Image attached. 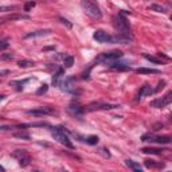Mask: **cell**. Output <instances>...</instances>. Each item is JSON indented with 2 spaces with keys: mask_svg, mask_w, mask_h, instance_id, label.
<instances>
[{
  "mask_svg": "<svg viewBox=\"0 0 172 172\" xmlns=\"http://www.w3.org/2000/svg\"><path fill=\"white\" fill-rule=\"evenodd\" d=\"M112 20H113V26H114V29L118 31L117 34H121V35H125V36H129V38H132L129 23H128L126 18L124 16V14L114 15L113 19H112Z\"/></svg>",
  "mask_w": 172,
  "mask_h": 172,
  "instance_id": "obj_1",
  "label": "cell"
},
{
  "mask_svg": "<svg viewBox=\"0 0 172 172\" xmlns=\"http://www.w3.org/2000/svg\"><path fill=\"white\" fill-rule=\"evenodd\" d=\"M81 7L85 11V14L89 15V16L96 18V19H101L102 18V12L99 10V7L94 4L92 0H81Z\"/></svg>",
  "mask_w": 172,
  "mask_h": 172,
  "instance_id": "obj_2",
  "label": "cell"
},
{
  "mask_svg": "<svg viewBox=\"0 0 172 172\" xmlns=\"http://www.w3.org/2000/svg\"><path fill=\"white\" fill-rule=\"evenodd\" d=\"M51 134L58 143L62 144V145L67 147V148H73V144H71L70 139L67 137V134L65 133L63 128H51Z\"/></svg>",
  "mask_w": 172,
  "mask_h": 172,
  "instance_id": "obj_3",
  "label": "cell"
},
{
  "mask_svg": "<svg viewBox=\"0 0 172 172\" xmlns=\"http://www.w3.org/2000/svg\"><path fill=\"white\" fill-rule=\"evenodd\" d=\"M123 57V52L116 50V51H110V52H105V54H101L98 58L96 59V62H104V63L109 65L110 62H114L117 59H120Z\"/></svg>",
  "mask_w": 172,
  "mask_h": 172,
  "instance_id": "obj_4",
  "label": "cell"
},
{
  "mask_svg": "<svg viewBox=\"0 0 172 172\" xmlns=\"http://www.w3.org/2000/svg\"><path fill=\"white\" fill-rule=\"evenodd\" d=\"M171 101H172V92H168L167 94L164 97H161V98L153 99L151 104H149V106H151V108H156V109H163L167 105H170Z\"/></svg>",
  "mask_w": 172,
  "mask_h": 172,
  "instance_id": "obj_5",
  "label": "cell"
},
{
  "mask_svg": "<svg viewBox=\"0 0 172 172\" xmlns=\"http://www.w3.org/2000/svg\"><path fill=\"white\" fill-rule=\"evenodd\" d=\"M143 141L148 143H157V144H170L171 137L170 136H152V134H145L143 136Z\"/></svg>",
  "mask_w": 172,
  "mask_h": 172,
  "instance_id": "obj_6",
  "label": "cell"
},
{
  "mask_svg": "<svg viewBox=\"0 0 172 172\" xmlns=\"http://www.w3.org/2000/svg\"><path fill=\"white\" fill-rule=\"evenodd\" d=\"M62 92L66 93H74V89H76V85H74V79L71 77H63L61 85H59Z\"/></svg>",
  "mask_w": 172,
  "mask_h": 172,
  "instance_id": "obj_7",
  "label": "cell"
},
{
  "mask_svg": "<svg viewBox=\"0 0 172 172\" xmlns=\"http://www.w3.org/2000/svg\"><path fill=\"white\" fill-rule=\"evenodd\" d=\"M27 114L30 116H36V117H40V116H47V114H55V110L52 108H36V109H31V110H27Z\"/></svg>",
  "mask_w": 172,
  "mask_h": 172,
  "instance_id": "obj_8",
  "label": "cell"
},
{
  "mask_svg": "<svg viewBox=\"0 0 172 172\" xmlns=\"http://www.w3.org/2000/svg\"><path fill=\"white\" fill-rule=\"evenodd\" d=\"M93 38L98 43H112V35H109L108 32H105L102 30H97L93 34Z\"/></svg>",
  "mask_w": 172,
  "mask_h": 172,
  "instance_id": "obj_9",
  "label": "cell"
},
{
  "mask_svg": "<svg viewBox=\"0 0 172 172\" xmlns=\"http://www.w3.org/2000/svg\"><path fill=\"white\" fill-rule=\"evenodd\" d=\"M67 113L73 117H82L83 114V108L78 104H70L67 106Z\"/></svg>",
  "mask_w": 172,
  "mask_h": 172,
  "instance_id": "obj_10",
  "label": "cell"
},
{
  "mask_svg": "<svg viewBox=\"0 0 172 172\" xmlns=\"http://www.w3.org/2000/svg\"><path fill=\"white\" fill-rule=\"evenodd\" d=\"M51 30H39V31H34V32H29L24 35V39H31V38H42V36L50 35Z\"/></svg>",
  "mask_w": 172,
  "mask_h": 172,
  "instance_id": "obj_11",
  "label": "cell"
},
{
  "mask_svg": "<svg viewBox=\"0 0 172 172\" xmlns=\"http://www.w3.org/2000/svg\"><path fill=\"white\" fill-rule=\"evenodd\" d=\"M109 67L113 69V70H118V71H124V70H130V66L128 63H125V62H118L114 61V62H110L109 63Z\"/></svg>",
  "mask_w": 172,
  "mask_h": 172,
  "instance_id": "obj_12",
  "label": "cell"
},
{
  "mask_svg": "<svg viewBox=\"0 0 172 172\" xmlns=\"http://www.w3.org/2000/svg\"><path fill=\"white\" fill-rule=\"evenodd\" d=\"M63 77H65L63 69H58L57 73H54V76H52V81H51L52 86L59 87V85H61V82H62V79H63Z\"/></svg>",
  "mask_w": 172,
  "mask_h": 172,
  "instance_id": "obj_13",
  "label": "cell"
},
{
  "mask_svg": "<svg viewBox=\"0 0 172 172\" xmlns=\"http://www.w3.org/2000/svg\"><path fill=\"white\" fill-rule=\"evenodd\" d=\"M132 38L129 36H125V35H121V34H117V35L112 36V43H121V45H126L129 43Z\"/></svg>",
  "mask_w": 172,
  "mask_h": 172,
  "instance_id": "obj_14",
  "label": "cell"
},
{
  "mask_svg": "<svg viewBox=\"0 0 172 172\" xmlns=\"http://www.w3.org/2000/svg\"><path fill=\"white\" fill-rule=\"evenodd\" d=\"M155 93V90L152 89L149 85H145V86H143L141 89H140V92H139V99L140 98H143V97H147V96H151Z\"/></svg>",
  "mask_w": 172,
  "mask_h": 172,
  "instance_id": "obj_15",
  "label": "cell"
},
{
  "mask_svg": "<svg viewBox=\"0 0 172 172\" xmlns=\"http://www.w3.org/2000/svg\"><path fill=\"white\" fill-rule=\"evenodd\" d=\"M136 73H139V74H159L160 70H157V69H148V67H139V69H136Z\"/></svg>",
  "mask_w": 172,
  "mask_h": 172,
  "instance_id": "obj_16",
  "label": "cell"
},
{
  "mask_svg": "<svg viewBox=\"0 0 172 172\" xmlns=\"http://www.w3.org/2000/svg\"><path fill=\"white\" fill-rule=\"evenodd\" d=\"M125 164H126V167H129L130 170L133 171H137V172H141L143 171V167L139 164V163L133 161V160H125Z\"/></svg>",
  "mask_w": 172,
  "mask_h": 172,
  "instance_id": "obj_17",
  "label": "cell"
},
{
  "mask_svg": "<svg viewBox=\"0 0 172 172\" xmlns=\"http://www.w3.org/2000/svg\"><path fill=\"white\" fill-rule=\"evenodd\" d=\"M29 81H31V78H27V79H23V81H14V82H11V85L16 87V90H22Z\"/></svg>",
  "mask_w": 172,
  "mask_h": 172,
  "instance_id": "obj_18",
  "label": "cell"
},
{
  "mask_svg": "<svg viewBox=\"0 0 172 172\" xmlns=\"http://www.w3.org/2000/svg\"><path fill=\"white\" fill-rule=\"evenodd\" d=\"M145 167L147 168H161L163 164L161 163H156L153 160H145Z\"/></svg>",
  "mask_w": 172,
  "mask_h": 172,
  "instance_id": "obj_19",
  "label": "cell"
},
{
  "mask_svg": "<svg viewBox=\"0 0 172 172\" xmlns=\"http://www.w3.org/2000/svg\"><path fill=\"white\" fill-rule=\"evenodd\" d=\"M18 65H19V67H22V69H27V67H32L34 62L27 61V59H22V61L18 62Z\"/></svg>",
  "mask_w": 172,
  "mask_h": 172,
  "instance_id": "obj_20",
  "label": "cell"
},
{
  "mask_svg": "<svg viewBox=\"0 0 172 172\" xmlns=\"http://www.w3.org/2000/svg\"><path fill=\"white\" fill-rule=\"evenodd\" d=\"M5 20H19V19H29V16L27 15H10V16L4 18Z\"/></svg>",
  "mask_w": 172,
  "mask_h": 172,
  "instance_id": "obj_21",
  "label": "cell"
},
{
  "mask_svg": "<svg viewBox=\"0 0 172 172\" xmlns=\"http://www.w3.org/2000/svg\"><path fill=\"white\" fill-rule=\"evenodd\" d=\"M63 63H65V67H71L74 65V58L71 55H66L63 59Z\"/></svg>",
  "mask_w": 172,
  "mask_h": 172,
  "instance_id": "obj_22",
  "label": "cell"
},
{
  "mask_svg": "<svg viewBox=\"0 0 172 172\" xmlns=\"http://www.w3.org/2000/svg\"><path fill=\"white\" fill-rule=\"evenodd\" d=\"M143 153H152V155H159L161 152V149L159 148H143L141 149Z\"/></svg>",
  "mask_w": 172,
  "mask_h": 172,
  "instance_id": "obj_23",
  "label": "cell"
},
{
  "mask_svg": "<svg viewBox=\"0 0 172 172\" xmlns=\"http://www.w3.org/2000/svg\"><path fill=\"white\" fill-rule=\"evenodd\" d=\"M149 10L156 11V12H161V14H164L165 12V8L163 7V5H159V4H151L149 5Z\"/></svg>",
  "mask_w": 172,
  "mask_h": 172,
  "instance_id": "obj_24",
  "label": "cell"
},
{
  "mask_svg": "<svg viewBox=\"0 0 172 172\" xmlns=\"http://www.w3.org/2000/svg\"><path fill=\"white\" fill-rule=\"evenodd\" d=\"M98 137L97 136H89V137H86L85 139V141L87 144H90V145H96V144H98Z\"/></svg>",
  "mask_w": 172,
  "mask_h": 172,
  "instance_id": "obj_25",
  "label": "cell"
},
{
  "mask_svg": "<svg viewBox=\"0 0 172 172\" xmlns=\"http://www.w3.org/2000/svg\"><path fill=\"white\" fill-rule=\"evenodd\" d=\"M18 160H19V164L22 165V167H26V165L30 164V156L26 155V156H23V157L18 159Z\"/></svg>",
  "mask_w": 172,
  "mask_h": 172,
  "instance_id": "obj_26",
  "label": "cell"
},
{
  "mask_svg": "<svg viewBox=\"0 0 172 172\" xmlns=\"http://www.w3.org/2000/svg\"><path fill=\"white\" fill-rule=\"evenodd\" d=\"M144 57H145V59H148L149 62H153V63H156V65H163L161 59H159V58H156V57H151V55H148V54H145Z\"/></svg>",
  "mask_w": 172,
  "mask_h": 172,
  "instance_id": "obj_27",
  "label": "cell"
},
{
  "mask_svg": "<svg viewBox=\"0 0 172 172\" xmlns=\"http://www.w3.org/2000/svg\"><path fill=\"white\" fill-rule=\"evenodd\" d=\"M34 7H35V2L30 0V2H27L26 4H24V8H23V10L26 11V12H30V10H32Z\"/></svg>",
  "mask_w": 172,
  "mask_h": 172,
  "instance_id": "obj_28",
  "label": "cell"
},
{
  "mask_svg": "<svg viewBox=\"0 0 172 172\" xmlns=\"http://www.w3.org/2000/svg\"><path fill=\"white\" fill-rule=\"evenodd\" d=\"M27 153L23 151V149H18V151H15L14 153H12V156L14 157H18V159H20V157H23V156H26Z\"/></svg>",
  "mask_w": 172,
  "mask_h": 172,
  "instance_id": "obj_29",
  "label": "cell"
},
{
  "mask_svg": "<svg viewBox=\"0 0 172 172\" xmlns=\"http://www.w3.org/2000/svg\"><path fill=\"white\" fill-rule=\"evenodd\" d=\"M14 137H18V139H24V140H30V136L27 133H23V132H20V133H14Z\"/></svg>",
  "mask_w": 172,
  "mask_h": 172,
  "instance_id": "obj_30",
  "label": "cell"
},
{
  "mask_svg": "<svg viewBox=\"0 0 172 172\" xmlns=\"http://www.w3.org/2000/svg\"><path fill=\"white\" fill-rule=\"evenodd\" d=\"M47 89H49V86H47V85H42L38 90H36V94H38V96H40V94H45V93L47 92Z\"/></svg>",
  "mask_w": 172,
  "mask_h": 172,
  "instance_id": "obj_31",
  "label": "cell"
},
{
  "mask_svg": "<svg viewBox=\"0 0 172 172\" xmlns=\"http://www.w3.org/2000/svg\"><path fill=\"white\" fill-rule=\"evenodd\" d=\"M164 86H165V81H161V82H159V86L155 89V92H159V90H161Z\"/></svg>",
  "mask_w": 172,
  "mask_h": 172,
  "instance_id": "obj_32",
  "label": "cell"
},
{
  "mask_svg": "<svg viewBox=\"0 0 172 172\" xmlns=\"http://www.w3.org/2000/svg\"><path fill=\"white\" fill-rule=\"evenodd\" d=\"M12 58H14V57H12L11 54H3L2 55V59H4V61H11Z\"/></svg>",
  "mask_w": 172,
  "mask_h": 172,
  "instance_id": "obj_33",
  "label": "cell"
},
{
  "mask_svg": "<svg viewBox=\"0 0 172 172\" xmlns=\"http://www.w3.org/2000/svg\"><path fill=\"white\" fill-rule=\"evenodd\" d=\"M8 43L7 42H0V50H4V49H7L8 47Z\"/></svg>",
  "mask_w": 172,
  "mask_h": 172,
  "instance_id": "obj_34",
  "label": "cell"
},
{
  "mask_svg": "<svg viewBox=\"0 0 172 172\" xmlns=\"http://www.w3.org/2000/svg\"><path fill=\"white\" fill-rule=\"evenodd\" d=\"M61 22L63 24H66V26L69 27V29H71V23H69V20H66V19H63V18H61Z\"/></svg>",
  "mask_w": 172,
  "mask_h": 172,
  "instance_id": "obj_35",
  "label": "cell"
},
{
  "mask_svg": "<svg viewBox=\"0 0 172 172\" xmlns=\"http://www.w3.org/2000/svg\"><path fill=\"white\" fill-rule=\"evenodd\" d=\"M7 74H10V70H0V77H4Z\"/></svg>",
  "mask_w": 172,
  "mask_h": 172,
  "instance_id": "obj_36",
  "label": "cell"
},
{
  "mask_svg": "<svg viewBox=\"0 0 172 172\" xmlns=\"http://www.w3.org/2000/svg\"><path fill=\"white\" fill-rule=\"evenodd\" d=\"M4 98H5V96H0V102H2Z\"/></svg>",
  "mask_w": 172,
  "mask_h": 172,
  "instance_id": "obj_37",
  "label": "cell"
},
{
  "mask_svg": "<svg viewBox=\"0 0 172 172\" xmlns=\"http://www.w3.org/2000/svg\"><path fill=\"white\" fill-rule=\"evenodd\" d=\"M0 171H2V172H4V168H3L2 165H0Z\"/></svg>",
  "mask_w": 172,
  "mask_h": 172,
  "instance_id": "obj_38",
  "label": "cell"
}]
</instances>
